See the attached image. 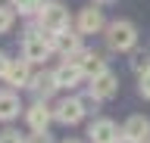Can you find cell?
<instances>
[{"label": "cell", "mask_w": 150, "mask_h": 143, "mask_svg": "<svg viewBox=\"0 0 150 143\" xmlns=\"http://www.w3.org/2000/svg\"><path fill=\"white\" fill-rule=\"evenodd\" d=\"M0 143H25V140L19 137V131H3L0 134Z\"/></svg>", "instance_id": "cell-18"}, {"label": "cell", "mask_w": 150, "mask_h": 143, "mask_svg": "<svg viewBox=\"0 0 150 143\" xmlns=\"http://www.w3.org/2000/svg\"><path fill=\"white\" fill-rule=\"evenodd\" d=\"M13 19H16V10L13 6H0V34L13 28Z\"/></svg>", "instance_id": "cell-17"}, {"label": "cell", "mask_w": 150, "mask_h": 143, "mask_svg": "<svg viewBox=\"0 0 150 143\" xmlns=\"http://www.w3.org/2000/svg\"><path fill=\"white\" fill-rule=\"evenodd\" d=\"M116 143H141V140H134V137H125V134H122V137H119Z\"/></svg>", "instance_id": "cell-24"}, {"label": "cell", "mask_w": 150, "mask_h": 143, "mask_svg": "<svg viewBox=\"0 0 150 143\" xmlns=\"http://www.w3.org/2000/svg\"><path fill=\"white\" fill-rule=\"evenodd\" d=\"M88 134H91V143H116V140L122 137L119 128H116L110 118H100V121H94Z\"/></svg>", "instance_id": "cell-7"}, {"label": "cell", "mask_w": 150, "mask_h": 143, "mask_svg": "<svg viewBox=\"0 0 150 143\" xmlns=\"http://www.w3.org/2000/svg\"><path fill=\"white\" fill-rule=\"evenodd\" d=\"M78 28H81L84 34H97V31L103 28V13L97 10V6L81 10V16H78Z\"/></svg>", "instance_id": "cell-12"}, {"label": "cell", "mask_w": 150, "mask_h": 143, "mask_svg": "<svg viewBox=\"0 0 150 143\" xmlns=\"http://www.w3.org/2000/svg\"><path fill=\"white\" fill-rule=\"evenodd\" d=\"M13 3V10H19L22 16H31V13H38V6H41V0H9Z\"/></svg>", "instance_id": "cell-16"}, {"label": "cell", "mask_w": 150, "mask_h": 143, "mask_svg": "<svg viewBox=\"0 0 150 143\" xmlns=\"http://www.w3.org/2000/svg\"><path fill=\"white\" fill-rule=\"evenodd\" d=\"M19 96L16 93H9V90H3L0 93V121H9V118H16L19 115Z\"/></svg>", "instance_id": "cell-15"}, {"label": "cell", "mask_w": 150, "mask_h": 143, "mask_svg": "<svg viewBox=\"0 0 150 143\" xmlns=\"http://www.w3.org/2000/svg\"><path fill=\"white\" fill-rule=\"evenodd\" d=\"M28 66H31L28 59H13L6 68V84L9 87H28L31 84V68Z\"/></svg>", "instance_id": "cell-5"}, {"label": "cell", "mask_w": 150, "mask_h": 143, "mask_svg": "<svg viewBox=\"0 0 150 143\" xmlns=\"http://www.w3.org/2000/svg\"><path fill=\"white\" fill-rule=\"evenodd\" d=\"M122 134L125 137H134V140H147L150 137V121L144 115H131L128 121H125V128H122Z\"/></svg>", "instance_id": "cell-13"}, {"label": "cell", "mask_w": 150, "mask_h": 143, "mask_svg": "<svg viewBox=\"0 0 150 143\" xmlns=\"http://www.w3.org/2000/svg\"><path fill=\"white\" fill-rule=\"evenodd\" d=\"M94 3H110V0H94Z\"/></svg>", "instance_id": "cell-25"}, {"label": "cell", "mask_w": 150, "mask_h": 143, "mask_svg": "<svg viewBox=\"0 0 150 143\" xmlns=\"http://www.w3.org/2000/svg\"><path fill=\"white\" fill-rule=\"evenodd\" d=\"M25 143H50V137H47V131H35Z\"/></svg>", "instance_id": "cell-20"}, {"label": "cell", "mask_w": 150, "mask_h": 143, "mask_svg": "<svg viewBox=\"0 0 150 143\" xmlns=\"http://www.w3.org/2000/svg\"><path fill=\"white\" fill-rule=\"evenodd\" d=\"M53 50V34L50 31H31L25 40H22V56L28 62H44Z\"/></svg>", "instance_id": "cell-2"}, {"label": "cell", "mask_w": 150, "mask_h": 143, "mask_svg": "<svg viewBox=\"0 0 150 143\" xmlns=\"http://www.w3.org/2000/svg\"><path fill=\"white\" fill-rule=\"evenodd\" d=\"M66 62H75V66L81 68L88 78L100 75V72H106V66H103V56H97V53H91V50H78V53H72V56H66Z\"/></svg>", "instance_id": "cell-4"}, {"label": "cell", "mask_w": 150, "mask_h": 143, "mask_svg": "<svg viewBox=\"0 0 150 143\" xmlns=\"http://www.w3.org/2000/svg\"><path fill=\"white\" fill-rule=\"evenodd\" d=\"M53 115H56V121H63V124H78L84 115V106H81V100H63Z\"/></svg>", "instance_id": "cell-8"}, {"label": "cell", "mask_w": 150, "mask_h": 143, "mask_svg": "<svg viewBox=\"0 0 150 143\" xmlns=\"http://www.w3.org/2000/svg\"><path fill=\"white\" fill-rule=\"evenodd\" d=\"M38 22H41V31H56L69 28V10L63 3H44V10H38Z\"/></svg>", "instance_id": "cell-3"}, {"label": "cell", "mask_w": 150, "mask_h": 143, "mask_svg": "<svg viewBox=\"0 0 150 143\" xmlns=\"http://www.w3.org/2000/svg\"><path fill=\"white\" fill-rule=\"evenodd\" d=\"M53 50H59L63 56H72V53H78V50H81V40H78V34H75V31L63 28V31H56V34H53Z\"/></svg>", "instance_id": "cell-9"}, {"label": "cell", "mask_w": 150, "mask_h": 143, "mask_svg": "<svg viewBox=\"0 0 150 143\" xmlns=\"http://www.w3.org/2000/svg\"><path fill=\"white\" fill-rule=\"evenodd\" d=\"M9 62H13V59H6V53H0V78H6V68H9Z\"/></svg>", "instance_id": "cell-23"}, {"label": "cell", "mask_w": 150, "mask_h": 143, "mask_svg": "<svg viewBox=\"0 0 150 143\" xmlns=\"http://www.w3.org/2000/svg\"><path fill=\"white\" fill-rule=\"evenodd\" d=\"M141 143H150V137H147V140H141Z\"/></svg>", "instance_id": "cell-26"}, {"label": "cell", "mask_w": 150, "mask_h": 143, "mask_svg": "<svg viewBox=\"0 0 150 143\" xmlns=\"http://www.w3.org/2000/svg\"><path fill=\"white\" fill-rule=\"evenodd\" d=\"M141 93L150 100V72H144V75H141Z\"/></svg>", "instance_id": "cell-21"}, {"label": "cell", "mask_w": 150, "mask_h": 143, "mask_svg": "<svg viewBox=\"0 0 150 143\" xmlns=\"http://www.w3.org/2000/svg\"><path fill=\"white\" fill-rule=\"evenodd\" d=\"M31 90H35V96L38 100H47V96L56 90V78H53V72H44V75H38V78H31Z\"/></svg>", "instance_id": "cell-14"}, {"label": "cell", "mask_w": 150, "mask_h": 143, "mask_svg": "<svg viewBox=\"0 0 150 143\" xmlns=\"http://www.w3.org/2000/svg\"><path fill=\"white\" fill-rule=\"evenodd\" d=\"M66 143H78V140H66Z\"/></svg>", "instance_id": "cell-27"}, {"label": "cell", "mask_w": 150, "mask_h": 143, "mask_svg": "<svg viewBox=\"0 0 150 143\" xmlns=\"http://www.w3.org/2000/svg\"><path fill=\"white\" fill-rule=\"evenodd\" d=\"M53 78H56V87H75L84 78V72L75 66V62H63V66L53 72Z\"/></svg>", "instance_id": "cell-11"}, {"label": "cell", "mask_w": 150, "mask_h": 143, "mask_svg": "<svg viewBox=\"0 0 150 143\" xmlns=\"http://www.w3.org/2000/svg\"><path fill=\"white\" fill-rule=\"evenodd\" d=\"M106 44H110V50H116V53H125V50H131L138 44V28H134L131 22H125V19L110 22V25H106Z\"/></svg>", "instance_id": "cell-1"}, {"label": "cell", "mask_w": 150, "mask_h": 143, "mask_svg": "<svg viewBox=\"0 0 150 143\" xmlns=\"http://www.w3.org/2000/svg\"><path fill=\"white\" fill-rule=\"evenodd\" d=\"M97 103H100V100H97V96H94V93L81 96V106H84V112H91V109H97Z\"/></svg>", "instance_id": "cell-19"}, {"label": "cell", "mask_w": 150, "mask_h": 143, "mask_svg": "<svg viewBox=\"0 0 150 143\" xmlns=\"http://www.w3.org/2000/svg\"><path fill=\"white\" fill-rule=\"evenodd\" d=\"M50 118H53V112L47 109V100H38V103L28 109V124H31V131H47Z\"/></svg>", "instance_id": "cell-10"}, {"label": "cell", "mask_w": 150, "mask_h": 143, "mask_svg": "<svg viewBox=\"0 0 150 143\" xmlns=\"http://www.w3.org/2000/svg\"><path fill=\"white\" fill-rule=\"evenodd\" d=\"M116 87H119V81H116L112 72H100V75L91 78V93L97 96V100H110V96L116 93Z\"/></svg>", "instance_id": "cell-6"}, {"label": "cell", "mask_w": 150, "mask_h": 143, "mask_svg": "<svg viewBox=\"0 0 150 143\" xmlns=\"http://www.w3.org/2000/svg\"><path fill=\"white\" fill-rule=\"evenodd\" d=\"M134 68H138L141 75H144V72H150V56H141L138 62H134Z\"/></svg>", "instance_id": "cell-22"}]
</instances>
